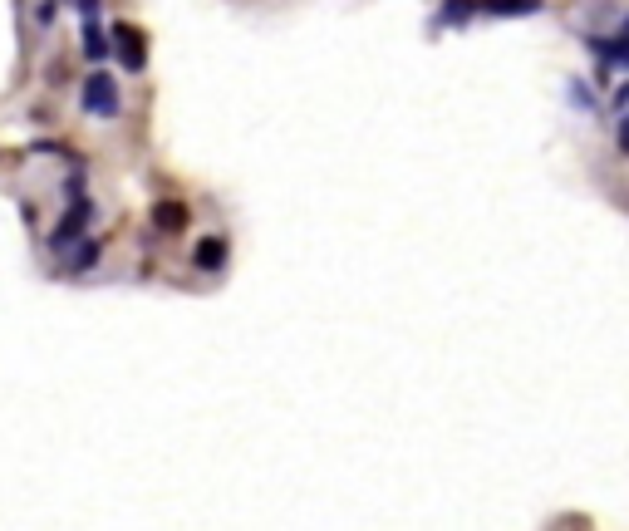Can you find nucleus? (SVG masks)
I'll return each instance as SVG.
<instances>
[{
  "label": "nucleus",
  "mask_w": 629,
  "mask_h": 531,
  "mask_svg": "<svg viewBox=\"0 0 629 531\" xmlns=\"http://www.w3.org/2000/svg\"><path fill=\"white\" fill-rule=\"evenodd\" d=\"M84 109H89L94 118H118V84H114V74L94 69V74L84 79Z\"/></svg>",
  "instance_id": "nucleus-1"
},
{
  "label": "nucleus",
  "mask_w": 629,
  "mask_h": 531,
  "mask_svg": "<svg viewBox=\"0 0 629 531\" xmlns=\"http://www.w3.org/2000/svg\"><path fill=\"white\" fill-rule=\"evenodd\" d=\"M114 55L123 69H148V35L138 30V25H128V20H118L114 25Z\"/></svg>",
  "instance_id": "nucleus-2"
},
{
  "label": "nucleus",
  "mask_w": 629,
  "mask_h": 531,
  "mask_svg": "<svg viewBox=\"0 0 629 531\" xmlns=\"http://www.w3.org/2000/svg\"><path fill=\"white\" fill-rule=\"evenodd\" d=\"M192 261H197L202 271H222V261H227V241H222V236H202L197 251H192Z\"/></svg>",
  "instance_id": "nucleus-3"
},
{
  "label": "nucleus",
  "mask_w": 629,
  "mask_h": 531,
  "mask_svg": "<svg viewBox=\"0 0 629 531\" xmlns=\"http://www.w3.org/2000/svg\"><path fill=\"white\" fill-rule=\"evenodd\" d=\"M153 227H158V232H182V227H187V207H182V202H158V207H153Z\"/></svg>",
  "instance_id": "nucleus-4"
},
{
  "label": "nucleus",
  "mask_w": 629,
  "mask_h": 531,
  "mask_svg": "<svg viewBox=\"0 0 629 531\" xmlns=\"http://www.w3.org/2000/svg\"><path fill=\"white\" fill-rule=\"evenodd\" d=\"M84 222H89V207L79 202V207H69V217H64V227H59V232L50 236V241H55L59 251H64V246H69L74 236H84Z\"/></svg>",
  "instance_id": "nucleus-5"
},
{
  "label": "nucleus",
  "mask_w": 629,
  "mask_h": 531,
  "mask_svg": "<svg viewBox=\"0 0 629 531\" xmlns=\"http://www.w3.org/2000/svg\"><path fill=\"white\" fill-rule=\"evenodd\" d=\"M595 50L605 64H615V69H629V20H625V35L620 40H595Z\"/></svg>",
  "instance_id": "nucleus-6"
},
{
  "label": "nucleus",
  "mask_w": 629,
  "mask_h": 531,
  "mask_svg": "<svg viewBox=\"0 0 629 531\" xmlns=\"http://www.w3.org/2000/svg\"><path fill=\"white\" fill-rule=\"evenodd\" d=\"M482 10H492V15H536L541 0H482Z\"/></svg>",
  "instance_id": "nucleus-7"
},
{
  "label": "nucleus",
  "mask_w": 629,
  "mask_h": 531,
  "mask_svg": "<svg viewBox=\"0 0 629 531\" xmlns=\"http://www.w3.org/2000/svg\"><path fill=\"white\" fill-rule=\"evenodd\" d=\"M472 10H477L472 0H448V5H443V15H438V25H462Z\"/></svg>",
  "instance_id": "nucleus-8"
},
{
  "label": "nucleus",
  "mask_w": 629,
  "mask_h": 531,
  "mask_svg": "<svg viewBox=\"0 0 629 531\" xmlns=\"http://www.w3.org/2000/svg\"><path fill=\"white\" fill-rule=\"evenodd\" d=\"M620 148L629 153V114H625V123H620Z\"/></svg>",
  "instance_id": "nucleus-9"
}]
</instances>
